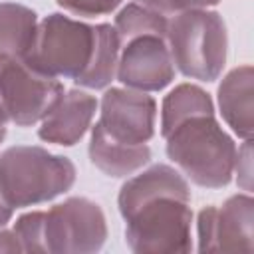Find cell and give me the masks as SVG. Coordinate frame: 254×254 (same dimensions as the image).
Listing matches in <instances>:
<instances>
[{
    "label": "cell",
    "mask_w": 254,
    "mask_h": 254,
    "mask_svg": "<svg viewBox=\"0 0 254 254\" xmlns=\"http://www.w3.org/2000/svg\"><path fill=\"white\" fill-rule=\"evenodd\" d=\"M167 20L163 14L143 6V4H129L125 6L115 18V30L119 40H133L139 36H159L167 34Z\"/></svg>",
    "instance_id": "18"
},
{
    "label": "cell",
    "mask_w": 254,
    "mask_h": 254,
    "mask_svg": "<svg viewBox=\"0 0 254 254\" xmlns=\"http://www.w3.org/2000/svg\"><path fill=\"white\" fill-rule=\"evenodd\" d=\"M236 165H242V169L238 167L236 171H238V181L242 183V187L246 189V190H250V141L246 139V143H244V147H242V151H238V155H236V163H234V167Z\"/></svg>",
    "instance_id": "22"
},
{
    "label": "cell",
    "mask_w": 254,
    "mask_h": 254,
    "mask_svg": "<svg viewBox=\"0 0 254 254\" xmlns=\"http://www.w3.org/2000/svg\"><path fill=\"white\" fill-rule=\"evenodd\" d=\"M165 137L169 157L190 181L210 189L224 187L230 181L236 147L222 127H218L212 113L189 117Z\"/></svg>",
    "instance_id": "1"
},
{
    "label": "cell",
    "mask_w": 254,
    "mask_h": 254,
    "mask_svg": "<svg viewBox=\"0 0 254 254\" xmlns=\"http://www.w3.org/2000/svg\"><path fill=\"white\" fill-rule=\"evenodd\" d=\"M212 113V101L210 97L196 85L183 83L175 87L165 103H163V119H161V133L167 135L173 131L179 123H183L189 117L194 115H210Z\"/></svg>",
    "instance_id": "17"
},
{
    "label": "cell",
    "mask_w": 254,
    "mask_h": 254,
    "mask_svg": "<svg viewBox=\"0 0 254 254\" xmlns=\"http://www.w3.org/2000/svg\"><path fill=\"white\" fill-rule=\"evenodd\" d=\"M97 125L115 141L143 145L153 135L155 101L143 91L109 89L103 95Z\"/></svg>",
    "instance_id": "9"
},
{
    "label": "cell",
    "mask_w": 254,
    "mask_h": 254,
    "mask_svg": "<svg viewBox=\"0 0 254 254\" xmlns=\"http://www.w3.org/2000/svg\"><path fill=\"white\" fill-rule=\"evenodd\" d=\"M127 244L139 254H181L190 250L192 212L189 200L155 196L123 216Z\"/></svg>",
    "instance_id": "5"
},
{
    "label": "cell",
    "mask_w": 254,
    "mask_h": 254,
    "mask_svg": "<svg viewBox=\"0 0 254 254\" xmlns=\"http://www.w3.org/2000/svg\"><path fill=\"white\" fill-rule=\"evenodd\" d=\"M89 157L93 165L109 177H127L141 169L149 157V147L143 145H129L111 139L99 125L93 127L91 143H89Z\"/></svg>",
    "instance_id": "13"
},
{
    "label": "cell",
    "mask_w": 254,
    "mask_h": 254,
    "mask_svg": "<svg viewBox=\"0 0 254 254\" xmlns=\"http://www.w3.org/2000/svg\"><path fill=\"white\" fill-rule=\"evenodd\" d=\"M18 250H22V246H20L14 230L12 232L2 230L0 232V252H18Z\"/></svg>",
    "instance_id": "23"
},
{
    "label": "cell",
    "mask_w": 254,
    "mask_h": 254,
    "mask_svg": "<svg viewBox=\"0 0 254 254\" xmlns=\"http://www.w3.org/2000/svg\"><path fill=\"white\" fill-rule=\"evenodd\" d=\"M254 202L246 194L228 198L222 206H208L198 214L200 252H252Z\"/></svg>",
    "instance_id": "8"
},
{
    "label": "cell",
    "mask_w": 254,
    "mask_h": 254,
    "mask_svg": "<svg viewBox=\"0 0 254 254\" xmlns=\"http://www.w3.org/2000/svg\"><path fill=\"white\" fill-rule=\"evenodd\" d=\"M121 0H58L60 6H64L69 12L81 14V16H99L115 10Z\"/></svg>",
    "instance_id": "21"
},
{
    "label": "cell",
    "mask_w": 254,
    "mask_h": 254,
    "mask_svg": "<svg viewBox=\"0 0 254 254\" xmlns=\"http://www.w3.org/2000/svg\"><path fill=\"white\" fill-rule=\"evenodd\" d=\"M4 135H6V123H4V121H0V141L4 139Z\"/></svg>",
    "instance_id": "25"
},
{
    "label": "cell",
    "mask_w": 254,
    "mask_h": 254,
    "mask_svg": "<svg viewBox=\"0 0 254 254\" xmlns=\"http://www.w3.org/2000/svg\"><path fill=\"white\" fill-rule=\"evenodd\" d=\"M95 99L85 91H67L56 101L50 113L42 119L40 137L48 143L58 145H73L77 143L83 133L87 131L93 113H95Z\"/></svg>",
    "instance_id": "11"
},
{
    "label": "cell",
    "mask_w": 254,
    "mask_h": 254,
    "mask_svg": "<svg viewBox=\"0 0 254 254\" xmlns=\"http://www.w3.org/2000/svg\"><path fill=\"white\" fill-rule=\"evenodd\" d=\"M64 87L56 77H50L24 60L0 58V121L16 125H32L42 121Z\"/></svg>",
    "instance_id": "6"
},
{
    "label": "cell",
    "mask_w": 254,
    "mask_h": 254,
    "mask_svg": "<svg viewBox=\"0 0 254 254\" xmlns=\"http://www.w3.org/2000/svg\"><path fill=\"white\" fill-rule=\"evenodd\" d=\"M14 234L24 252H46L44 244V212H30L18 218Z\"/></svg>",
    "instance_id": "19"
},
{
    "label": "cell",
    "mask_w": 254,
    "mask_h": 254,
    "mask_svg": "<svg viewBox=\"0 0 254 254\" xmlns=\"http://www.w3.org/2000/svg\"><path fill=\"white\" fill-rule=\"evenodd\" d=\"M95 48V26L52 14L38 24L24 62L50 77L77 79L89 65Z\"/></svg>",
    "instance_id": "4"
},
{
    "label": "cell",
    "mask_w": 254,
    "mask_h": 254,
    "mask_svg": "<svg viewBox=\"0 0 254 254\" xmlns=\"http://www.w3.org/2000/svg\"><path fill=\"white\" fill-rule=\"evenodd\" d=\"M139 4L159 12V14H175V12H187V10H196L204 6H212L218 0H137Z\"/></svg>",
    "instance_id": "20"
},
{
    "label": "cell",
    "mask_w": 254,
    "mask_h": 254,
    "mask_svg": "<svg viewBox=\"0 0 254 254\" xmlns=\"http://www.w3.org/2000/svg\"><path fill=\"white\" fill-rule=\"evenodd\" d=\"M163 194L190 200V190L185 179L175 169L167 165H157L123 185L119 192V210L125 216L141 202L151 200L155 196H163Z\"/></svg>",
    "instance_id": "12"
},
{
    "label": "cell",
    "mask_w": 254,
    "mask_h": 254,
    "mask_svg": "<svg viewBox=\"0 0 254 254\" xmlns=\"http://www.w3.org/2000/svg\"><path fill=\"white\" fill-rule=\"evenodd\" d=\"M75 181L69 159L42 147H10L0 155V192L12 208L46 202Z\"/></svg>",
    "instance_id": "2"
},
{
    "label": "cell",
    "mask_w": 254,
    "mask_h": 254,
    "mask_svg": "<svg viewBox=\"0 0 254 254\" xmlns=\"http://www.w3.org/2000/svg\"><path fill=\"white\" fill-rule=\"evenodd\" d=\"M173 64L189 77L212 81L226 62V28L216 12L202 8L177 14L167 24Z\"/></svg>",
    "instance_id": "3"
},
{
    "label": "cell",
    "mask_w": 254,
    "mask_h": 254,
    "mask_svg": "<svg viewBox=\"0 0 254 254\" xmlns=\"http://www.w3.org/2000/svg\"><path fill=\"white\" fill-rule=\"evenodd\" d=\"M105 238V216L87 198H67L44 212L46 252L87 254L99 250Z\"/></svg>",
    "instance_id": "7"
},
{
    "label": "cell",
    "mask_w": 254,
    "mask_h": 254,
    "mask_svg": "<svg viewBox=\"0 0 254 254\" xmlns=\"http://www.w3.org/2000/svg\"><path fill=\"white\" fill-rule=\"evenodd\" d=\"M119 44L121 40L115 28H111L109 24L95 26V48H93L91 62L87 69L75 79V83L83 87H91V89L105 87L113 79L115 69H117Z\"/></svg>",
    "instance_id": "16"
},
{
    "label": "cell",
    "mask_w": 254,
    "mask_h": 254,
    "mask_svg": "<svg viewBox=\"0 0 254 254\" xmlns=\"http://www.w3.org/2000/svg\"><path fill=\"white\" fill-rule=\"evenodd\" d=\"M218 103L226 123L244 139L252 135V67L242 65L232 69L220 89Z\"/></svg>",
    "instance_id": "14"
},
{
    "label": "cell",
    "mask_w": 254,
    "mask_h": 254,
    "mask_svg": "<svg viewBox=\"0 0 254 254\" xmlns=\"http://www.w3.org/2000/svg\"><path fill=\"white\" fill-rule=\"evenodd\" d=\"M10 216H12V206L6 202V198L0 192V228L10 220Z\"/></svg>",
    "instance_id": "24"
},
{
    "label": "cell",
    "mask_w": 254,
    "mask_h": 254,
    "mask_svg": "<svg viewBox=\"0 0 254 254\" xmlns=\"http://www.w3.org/2000/svg\"><path fill=\"white\" fill-rule=\"evenodd\" d=\"M38 30L36 14L20 4H0V58L24 60Z\"/></svg>",
    "instance_id": "15"
},
{
    "label": "cell",
    "mask_w": 254,
    "mask_h": 254,
    "mask_svg": "<svg viewBox=\"0 0 254 254\" xmlns=\"http://www.w3.org/2000/svg\"><path fill=\"white\" fill-rule=\"evenodd\" d=\"M175 75L171 52L159 36H139L129 40L117 62V77L139 91H157L171 83Z\"/></svg>",
    "instance_id": "10"
}]
</instances>
